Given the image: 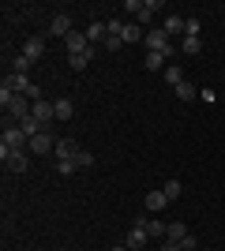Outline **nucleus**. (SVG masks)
Here are the masks:
<instances>
[{"mask_svg":"<svg viewBox=\"0 0 225 251\" xmlns=\"http://www.w3.org/2000/svg\"><path fill=\"white\" fill-rule=\"evenodd\" d=\"M143 229H147V236H169V225H165V221H150V218H147V225H143Z\"/></svg>","mask_w":225,"mask_h":251,"instance_id":"21","label":"nucleus"},{"mask_svg":"<svg viewBox=\"0 0 225 251\" xmlns=\"http://www.w3.org/2000/svg\"><path fill=\"white\" fill-rule=\"evenodd\" d=\"M26 150H30V154H38V157H42V154H49V150H56V139L49 135V131H42V135H34L30 143H26Z\"/></svg>","mask_w":225,"mask_h":251,"instance_id":"4","label":"nucleus"},{"mask_svg":"<svg viewBox=\"0 0 225 251\" xmlns=\"http://www.w3.org/2000/svg\"><path fill=\"white\" fill-rule=\"evenodd\" d=\"M147 34H143V26L139 23H124V30H120V42L124 45H135V42H143Z\"/></svg>","mask_w":225,"mask_h":251,"instance_id":"8","label":"nucleus"},{"mask_svg":"<svg viewBox=\"0 0 225 251\" xmlns=\"http://www.w3.org/2000/svg\"><path fill=\"white\" fill-rule=\"evenodd\" d=\"M222 161H225V157H222Z\"/></svg>","mask_w":225,"mask_h":251,"instance_id":"35","label":"nucleus"},{"mask_svg":"<svg viewBox=\"0 0 225 251\" xmlns=\"http://www.w3.org/2000/svg\"><path fill=\"white\" fill-rule=\"evenodd\" d=\"M30 64H34V60H26V56L19 52V56L11 60V72H15V75H26V72H30Z\"/></svg>","mask_w":225,"mask_h":251,"instance_id":"25","label":"nucleus"},{"mask_svg":"<svg viewBox=\"0 0 225 251\" xmlns=\"http://www.w3.org/2000/svg\"><path fill=\"white\" fill-rule=\"evenodd\" d=\"M42 52H45V42H42V38H30V42H23V56H26V60H38Z\"/></svg>","mask_w":225,"mask_h":251,"instance_id":"11","label":"nucleus"},{"mask_svg":"<svg viewBox=\"0 0 225 251\" xmlns=\"http://www.w3.org/2000/svg\"><path fill=\"white\" fill-rule=\"evenodd\" d=\"M30 116L45 127L49 120H56V105H53V101H34V113H30Z\"/></svg>","mask_w":225,"mask_h":251,"instance_id":"5","label":"nucleus"},{"mask_svg":"<svg viewBox=\"0 0 225 251\" xmlns=\"http://www.w3.org/2000/svg\"><path fill=\"white\" fill-rule=\"evenodd\" d=\"M161 75H165V83H169V86H180L184 83V72H180V68H165Z\"/></svg>","mask_w":225,"mask_h":251,"instance_id":"27","label":"nucleus"},{"mask_svg":"<svg viewBox=\"0 0 225 251\" xmlns=\"http://www.w3.org/2000/svg\"><path fill=\"white\" fill-rule=\"evenodd\" d=\"M173 90H176V98H180V101H195V98H199V90H195L188 79H184L180 86H173Z\"/></svg>","mask_w":225,"mask_h":251,"instance_id":"18","label":"nucleus"},{"mask_svg":"<svg viewBox=\"0 0 225 251\" xmlns=\"http://www.w3.org/2000/svg\"><path fill=\"white\" fill-rule=\"evenodd\" d=\"M0 157H4V165H8L11 173H26V169H30V154H26V150H0Z\"/></svg>","mask_w":225,"mask_h":251,"instance_id":"2","label":"nucleus"},{"mask_svg":"<svg viewBox=\"0 0 225 251\" xmlns=\"http://www.w3.org/2000/svg\"><path fill=\"white\" fill-rule=\"evenodd\" d=\"M109 251H131V248H128V244H120V248H109Z\"/></svg>","mask_w":225,"mask_h":251,"instance_id":"34","label":"nucleus"},{"mask_svg":"<svg viewBox=\"0 0 225 251\" xmlns=\"http://www.w3.org/2000/svg\"><path fill=\"white\" fill-rule=\"evenodd\" d=\"M105 38H109V26H105V23H90V26H86V42H90V45H94V42H105Z\"/></svg>","mask_w":225,"mask_h":251,"instance_id":"9","label":"nucleus"},{"mask_svg":"<svg viewBox=\"0 0 225 251\" xmlns=\"http://www.w3.org/2000/svg\"><path fill=\"white\" fill-rule=\"evenodd\" d=\"M19 127H23V131H26V139H34V135H42V131H45V127L38 124L34 116H23V120H19Z\"/></svg>","mask_w":225,"mask_h":251,"instance_id":"17","label":"nucleus"},{"mask_svg":"<svg viewBox=\"0 0 225 251\" xmlns=\"http://www.w3.org/2000/svg\"><path fill=\"white\" fill-rule=\"evenodd\" d=\"M195 248H199V244H195V236H192V232H188V236H184V240H180V251H195Z\"/></svg>","mask_w":225,"mask_h":251,"instance_id":"31","label":"nucleus"},{"mask_svg":"<svg viewBox=\"0 0 225 251\" xmlns=\"http://www.w3.org/2000/svg\"><path fill=\"white\" fill-rule=\"evenodd\" d=\"M161 191H165V199L173 202V199H180V191H184V188H180V180H165V188H161Z\"/></svg>","mask_w":225,"mask_h":251,"instance_id":"24","label":"nucleus"},{"mask_svg":"<svg viewBox=\"0 0 225 251\" xmlns=\"http://www.w3.org/2000/svg\"><path fill=\"white\" fill-rule=\"evenodd\" d=\"M169 206V199H165V191H150L147 195V210H154V214H161V210Z\"/></svg>","mask_w":225,"mask_h":251,"instance_id":"16","label":"nucleus"},{"mask_svg":"<svg viewBox=\"0 0 225 251\" xmlns=\"http://www.w3.org/2000/svg\"><path fill=\"white\" fill-rule=\"evenodd\" d=\"M184 236H188V225H184V221H173V225H169V236H165V240H176V244H180Z\"/></svg>","mask_w":225,"mask_h":251,"instance_id":"23","label":"nucleus"},{"mask_svg":"<svg viewBox=\"0 0 225 251\" xmlns=\"http://www.w3.org/2000/svg\"><path fill=\"white\" fill-rule=\"evenodd\" d=\"M75 169H79V161H56V173H60V176H72Z\"/></svg>","mask_w":225,"mask_h":251,"instance_id":"28","label":"nucleus"},{"mask_svg":"<svg viewBox=\"0 0 225 251\" xmlns=\"http://www.w3.org/2000/svg\"><path fill=\"white\" fill-rule=\"evenodd\" d=\"M147 240H150L147 229H143V225H131V232H128V248H131V251H139Z\"/></svg>","mask_w":225,"mask_h":251,"instance_id":"13","label":"nucleus"},{"mask_svg":"<svg viewBox=\"0 0 225 251\" xmlns=\"http://www.w3.org/2000/svg\"><path fill=\"white\" fill-rule=\"evenodd\" d=\"M161 251H180V244H176V240H165V244H161Z\"/></svg>","mask_w":225,"mask_h":251,"instance_id":"33","label":"nucleus"},{"mask_svg":"<svg viewBox=\"0 0 225 251\" xmlns=\"http://www.w3.org/2000/svg\"><path fill=\"white\" fill-rule=\"evenodd\" d=\"M0 105H4L15 120H23V116L34 113V101H30V98H26V94H11L8 86H0Z\"/></svg>","mask_w":225,"mask_h":251,"instance_id":"1","label":"nucleus"},{"mask_svg":"<svg viewBox=\"0 0 225 251\" xmlns=\"http://www.w3.org/2000/svg\"><path fill=\"white\" fill-rule=\"evenodd\" d=\"M75 161H79V169H86V165H94V154H90V150H79Z\"/></svg>","mask_w":225,"mask_h":251,"instance_id":"29","label":"nucleus"},{"mask_svg":"<svg viewBox=\"0 0 225 251\" xmlns=\"http://www.w3.org/2000/svg\"><path fill=\"white\" fill-rule=\"evenodd\" d=\"M101 45H105L109 52H117V49H120V45H124V42H120V38H113V34H109V38H105V42H101Z\"/></svg>","mask_w":225,"mask_h":251,"instance_id":"30","label":"nucleus"},{"mask_svg":"<svg viewBox=\"0 0 225 251\" xmlns=\"http://www.w3.org/2000/svg\"><path fill=\"white\" fill-rule=\"evenodd\" d=\"M90 56H94V45H90V49H86V52H79V56H68V64H72L75 72H83L86 64H90Z\"/></svg>","mask_w":225,"mask_h":251,"instance_id":"20","label":"nucleus"},{"mask_svg":"<svg viewBox=\"0 0 225 251\" xmlns=\"http://www.w3.org/2000/svg\"><path fill=\"white\" fill-rule=\"evenodd\" d=\"M49 34L68 38V34H72V15H53V19H49Z\"/></svg>","mask_w":225,"mask_h":251,"instance_id":"7","label":"nucleus"},{"mask_svg":"<svg viewBox=\"0 0 225 251\" xmlns=\"http://www.w3.org/2000/svg\"><path fill=\"white\" fill-rule=\"evenodd\" d=\"M124 11H135V15H139V11H143V0H128V4H124Z\"/></svg>","mask_w":225,"mask_h":251,"instance_id":"32","label":"nucleus"},{"mask_svg":"<svg viewBox=\"0 0 225 251\" xmlns=\"http://www.w3.org/2000/svg\"><path fill=\"white\" fill-rule=\"evenodd\" d=\"M56 154H60V161H75V154H79V147H75L72 139H60V143H56Z\"/></svg>","mask_w":225,"mask_h":251,"instance_id":"15","label":"nucleus"},{"mask_svg":"<svg viewBox=\"0 0 225 251\" xmlns=\"http://www.w3.org/2000/svg\"><path fill=\"white\" fill-rule=\"evenodd\" d=\"M180 49L188 52V56H195V52L203 49V38H184V42H180Z\"/></svg>","mask_w":225,"mask_h":251,"instance_id":"26","label":"nucleus"},{"mask_svg":"<svg viewBox=\"0 0 225 251\" xmlns=\"http://www.w3.org/2000/svg\"><path fill=\"white\" fill-rule=\"evenodd\" d=\"M161 30L169 34V38H180V42H184V19H180V15H169V19H165V26H161Z\"/></svg>","mask_w":225,"mask_h":251,"instance_id":"12","label":"nucleus"},{"mask_svg":"<svg viewBox=\"0 0 225 251\" xmlns=\"http://www.w3.org/2000/svg\"><path fill=\"white\" fill-rule=\"evenodd\" d=\"M4 86H8L11 94H26V90H30V83H26V75H15V72H11L8 79H4Z\"/></svg>","mask_w":225,"mask_h":251,"instance_id":"10","label":"nucleus"},{"mask_svg":"<svg viewBox=\"0 0 225 251\" xmlns=\"http://www.w3.org/2000/svg\"><path fill=\"white\" fill-rule=\"evenodd\" d=\"M56 105V120H72L75 116V105L68 101V98H60V101H53Z\"/></svg>","mask_w":225,"mask_h":251,"instance_id":"19","label":"nucleus"},{"mask_svg":"<svg viewBox=\"0 0 225 251\" xmlns=\"http://www.w3.org/2000/svg\"><path fill=\"white\" fill-rule=\"evenodd\" d=\"M64 45H68V56H79V52H86L90 49V42H86V34H79V30H72L64 38Z\"/></svg>","mask_w":225,"mask_h":251,"instance_id":"6","label":"nucleus"},{"mask_svg":"<svg viewBox=\"0 0 225 251\" xmlns=\"http://www.w3.org/2000/svg\"><path fill=\"white\" fill-rule=\"evenodd\" d=\"M165 60H169L165 52H147V60H143V64H147V72H165V68H169Z\"/></svg>","mask_w":225,"mask_h":251,"instance_id":"14","label":"nucleus"},{"mask_svg":"<svg viewBox=\"0 0 225 251\" xmlns=\"http://www.w3.org/2000/svg\"><path fill=\"white\" fill-rule=\"evenodd\" d=\"M23 143H30V139H26V131H23L19 124H15V127H4V139H0V150H23Z\"/></svg>","mask_w":225,"mask_h":251,"instance_id":"3","label":"nucleus"},{"mask_svg":"<svg viewBox=\"0 0 225 251\" xmlns=\"http://www.w3.org/2000/svg\"><path fill=\"white\" fill-rule=\"evenodd\" d=\"M154 11H161L158 0H143V11H139V23H150L154 19Z\"/></svg>","mask_w":225,"mask_h":251,"instance_id":"22","label":"nucleus"}]
</instances>
